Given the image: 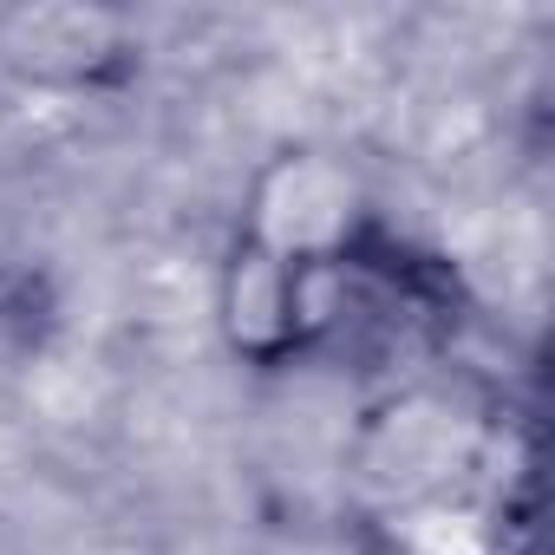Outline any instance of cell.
Returning a JSON list of instances; mask_svg holds the SVG:
<instances>
[{"instance_id":"7a4b0ae2","label":"cell","mask_w":555,"mask_h":555,"mask_svg":"<svg viewBox=\"0 0 555 555\" xmlns=\"http://www.w3.org/2000/svg\"><path fill=\"white\" fill-rule=\"evenodd\" d=\"M373 235L360 177L327 151H282L248 183L235 248L274 268H321Z\"/></svg>"},{"instance_id":"6da1fadb","label":"cell","mask_w":555,"mask_h":555,"mask_svg":"<svg viewBox=\"0 0 555 555\" xmlns=\"http://www.w3.org/2000/svg\"><path fill=\"white\" fill-rule=\"evenodd\" d=\"M490 483H503V425L444 379L392 386L360 412L347 438V496L373 529H392Z\"/></svg>"}]
</instances>
